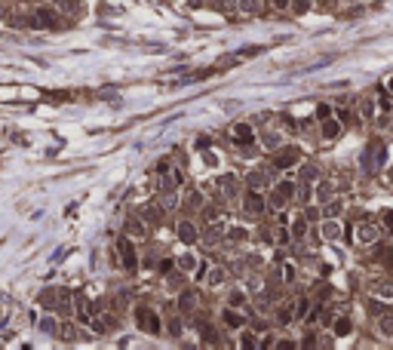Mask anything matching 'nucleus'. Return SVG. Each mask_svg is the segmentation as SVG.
<instances>
[{"instance_id":"1","label":"nucleus","mask_w":393,"mask_h":350,"mask_svg":"<svg viewBox=\"0 0 393 350\" xmlns=\"http://www.w3.org/2000/svg\"><path fill=\"white\" fill-rule=\"evenodd\" d=\"M117 252H120V258H123V267H126V270H135L138 258H135V249H132V239H129V236H120V239H117Z\"/></svg>"},{"instance_id":"2","label":"nucleus","mask_w":393,"mask_h":350,"mask_svg":"<svg viewBox=\"0 0 393 350\" xmlns=\"http://www.w3.org/2000/svg\"><path fill=\"white\" fill-rule=\"evenodd\" d=\"M138 326L145 332H151V335H160V317L148 307H138Z\"/></svg>"},{"instance_id":"3","label":"nucleus","mask_w":393,"mask_h":350,"mask_svg":"<svg viewBox=\"0 0 393 350\" xmlns=\"http://www.w3.org/2000/svg\"><path fill=\"white\" fill-rule=\"evenodd\" d=\"M175 233H178V239H182V243H196V236H200V231H196L194 221H178Z\"/></svg>"},{"instance_id":"4","label":"nucleus","mask_w":393,"mask_h":350,"mask_svg":"<svg viewBox=\"0 0 393 350\" xmlns=\"http://www.w3.org/2000/svg\"><path fill=\"white\" fill-rule=\"evenodd\" d=\"M243 212H249V215H261L264 212V200L252 191V194H246V200H243Z\"/></svg>"},{"instance_id":"5","label":"nucleus","mask_w":393,"mask_h":350,"mask_svg":"<svg viewBox=\"0 0 393 350\" xmlns=\"http://www.w3.org/2000/svg\"><path fill=\"white\" fill-rule=\"evenodd\" d=\"M252 138H255V132H252V126H249V123H237L234 126V141L237 144H252Z\"/></svg>"},{"instance_id":"6","label":"nucleus","mask_w":393,"mask_h":350,"mask_svg":"<svg viewBox=\"0 0 393 350\" xmlns=\"http://www.w3.org/2000/svg\"><path fill=\"white\" fill-rule=\"evenodd\" d=\"M295 160H298V151L295 147H286V151L277 154V169H289V166H295Z\"/></svg>"},{"instance_id":"7","label":"nucleus","mask_w":393,"mask_h":350,"mask_svg":"<svg viewBox=\"0 0 393 350\" xmlns=\"http://www.w3.org/2000/svg\"><path fill=\"white\" fill-rule=\"evenodd\" d=\"M141 221L160 225V221H163V206H141Z\"/></svg>"},{"instance_id":"8","label":"nucleus","mask_w":393,"mask_h":350,"mask_svg":"<svg viewBox=\"0 0 393 350\" xmlns=\"http://www.w3.org/2000/svg\"><path fill=\"white\" fill-rule=\"evenodd\" d=\"M34 15H37V18H34V28H49V25H56V12H52V9H37Z\"/></svg>"},{"instance_id":"9","label":"nucleus","mask_w":393,"mask_h":350,"mask_svg":"<svg viewBox=\"0 0 393 350\" xmlns=\"http://www.w3.org/2000/svg\"><path fill=\"white\" fill-rule=\"evenodd\" d=\"M77 313H80V320L93 323V304H89L86 295H77Z\"/></svg>"},{"instance_id":"10","label":"nucleus","mask_w":393,"mask_h":350,"mask_svg":"<svg viewBox=\"0 0 393 350\" xmlns=\"http://www.w3.org/2000/svg\"><path fill=\"white\" fill-rule=\"evenodd\" d=\"M227 280V270L224 267H212L209 273H206V286H221Z\"/></svg>"},{"instance_id":"11","label":"nucleus","mask_w":393,"mask_h":350,"mask_svg":"<svg viewBox=\"0 0 393 350\" xmlns=\"http://www.w3.org/2000/svg\"><path fill=\"white\" fill-rule=\"evenodd\" d=\"M218 188H221L227 197H234V194H237V178H234V175H224V178H218Z\"/></svg>"},{"instance_id":"12","label":"nucleus","mask_w":393,"mask_h":350,"mask_svg":"<svg viewBox=\"0 0 393 350\" xmlns=\"http://www.w3.org/2000/svg\"><path fill=\"white\" fill-rule=\"evenodd\" d=\"M178 267H182L185 273H191V270H196V255H191V252H185L182 258H178Z\"/></svg>"},{"instance_id":"13","label":"nucleus","mask_w":393,"mask_h":350,"mask_svg":"<svg viewBox=\"0 0 393 350\" xmlns=\"http://www.w3.org/2000/svg\"><path fill=\"white\" fill-rule=\"evenodd\" d=\"M356 233H360V243H372V239L378 236V231H375L372 225H360V228H356Z\"/></svg>"},{"instance_id":"14","label":"nucleus","mask_w":393,"mask_h":350,"mask_svg":"<svg viewBox=\"0 0 393 350\" xmlns=\"http://www.w3.org/2000/svg\"><path fill=\"white\" fill-rule=\"evenodd\" d=\"M59 329H62V326L52 320V317H43V320H40V332H46V335H59Z\"/></svg>"},{"instance_id":"15","label":"nucleus","mask_w":393,"mask_h":350,"mask_svg":"<svg viewBox=\"0 0 393 350\" xmlns=\"http://www.w3.org/2000/svg\"><path fill=\"white\" fill-rule=\"evenodd\" d=\"M163 209H175L178 206V194H175V188H169V194H163V203H160Z\"/></svg>"},{"instance_id":"16","label":"nucleus","mask_w":393,"mask_h":350,"mask_svg":"<svg viewBox=\"0 0 393 350\" xmlns=\"http://www.w3.org/2000/svg\"><path fill=\"white\" fill-rule=\"evenodd\" d=\"M240 9L252 15V12H258V9H261V0H240Z\"/></svg>"},{"instance_id":"17","label":"nucleus","mask_w":393,"mask_h":350,"mask_svg":"<svg viewBox=\"0 0 393 350\" xmlns=\"http://www.w3.org/2000/svg\"><path fill=\"white\" fill-rule=\"evenodd\" d=\"M338 233H341V228H338L335 221H326V225H323V236H326V239H335Z\"/></svg>"},{"instance_id":"18","label":"nucleus","mask_w":393,"mask_h":350,"mask_svg":"<svg viewBox=\"0 0 393 350\" xmlns=\"http://www.w3.org/2000/svg\"><path fill=\"white\" fill-rule=\"evenodd\" d=\"M59 335H62L65 341H71V338H74V335H77V329H74V326H71V323H65V326L59 329Z\"/></svg>"},{"instance_id":"19","label":"nucleus","mask_w":393,"mask_h":350,"mask_svg":"<svg viewBox=\"0 0 393 350\" xmlns=\"http://www.w3.org/2000/svg\"><path fill=\"white\" fill-rule=\"evenodd\" d=\"M126 231H129L132 236H141V233H145V228H141V221H126Z\"/></svg>"},{"instance_id":"20","label":"nucleus","mask_w":393,"mask_h":350,"mask_svg":"<svg viewBox=\"0 0 393 350\" xmlns=\"http://www.w3.org/2000/svg\"><path fill=\"white\" fill-rule=\"evenodd\" d=\"M224 320H227V326H243V317H240V313H234V310H227Z\"/></svg>"},{"instance_id":"21","label":"nucleus","mask_w":393,"mask_h":350,"mask_svg":"<svg viewBox=\"0 0 393 350\" xmlns=\"http://www.w3.org/2000/svg\"><path fill=\"white\" fill-rule=\"evenodd\" d=\"M203 212H206V221H209V225H218V209H215V206H206Z\"/></svg>"},{"instance_id":"22","label":"nucleus","mask_w":393,"mask_h":350,"mask_svg":"<svg viewBox=\"0 0 393 350\" xmlns=\"http://www.w3.org/2000/svg\"><path fill=\"white\" fill-rule=\"evenodd\" d=\"M52 301H56V292H52V289H43V292H40V304H49V307H52Z\"/></svg>"},{"instance_id":"23","label":"nucleus","mask_w":393,"mask_h":350,"mask_svg":"<svg viewBox=\"0 0 393 350\" xmlns=\"http://www.w3.org/2000/svg\"><path fill=\"white\" fill-rule=\"evenodd\" d=\"M188 203H191V206H194V209H196V206H203V203H206V197H203V194H200V191H194V194H191V200H188Z\"/></svg>"},{"instance_id":"24","label":"nucleus","mask_w":393,"mask_h":350,"mask_svg":"<svg viewBox=\"0 0 393 350\" xmlns=\"http://www.w3.org/2000/svg\"><path fill=\"white\" fill-rule=\"evenodd\" d=\"M191 304H194V295H191V292H185L182 298H178V307H182V310H188Z\"/></svg>"},{"instance_id":"25","label":"nucleus","mask_w":393,"mask_h":350,"mask_svg":"<svg viewBox=\"0 0 393 350\" xmlns=\"http://www.w3.org/2000/svg\"><path fill=\"white\" fill-rule=\"evenodd\" d=\"M323 135H326V138H335V135H338V123H326V126H323Z\"/></svg>"},{"instance_id":"26","label":"nucleus","mask_w":393,"mask_h":350,"mask_svg":"<svg viewBox=\"0 0 393 350\" xmlns=\"http://www.w3.org/2000/svg\"><path fill=\"white\" fill-rule=\"evenodd\" d=\"M307 307H310L307 298H301V301H298V310H295V317H298V320H301V317H307Z\"/></svg>"},{"instance_id":"27","label":"nucleus","mask_w":393,"mask_h":350,"mask_svg":"<svg viewBox=\"0 0 393 350\" xmlns=\"http://www.w3.org/2000/svg\"><path fill=\"white\" fill-rule=\"evenodd\" d=\"M277 320H280V323H289V320H292V310H289V307H280Z\"/></svg>"},{"instance_id":"28","label":"nucleus","mask_w":393,"mask_h":350,"mask_svg":"<svg viewBox=\"0 0 393 350\" xmlns=\"http://www.w3.org/2000/svg\"><path fill=\"white\" fill-rule=\"evenodd\" d=\"M249 184H252V188H261V184H264V175L252 172V175H249Z\"/></svg>"},{"instance_id":"29","label":"nucleus","mask_w":393,"mask_h":350,"mask_svg":"<svg viewBox=\"0 0 393 350\" xmlns=\"http://www.w3.org/2000/svg\"><path fill=\"white\" fill-rule=\"evenodd\" d=\"M304 231H307V225H304V221H295V225H292V233H295V236H301Z\"/></svg>"},{"instance_id":"30","label":"nucleus","mask_w":393,"mask_h":350,"mask_svg":"<svg viewBox=\"0 0 393 350\" xmlns=\"http://www.w3.org/2000/svg\"><path fill=\"white\" fill-rule=\"evenodd\" d=\"M335 332H338V335H347V332H350V323H347V320H341V323L335 326Z\"/></svg>"},{"instance_id":"31","label":"nucleus","mask_w":393,"mask_h":350,"mask_svg":"<svg viewBox=\"0 0 393 350\" xmlns=\"http://www.w3.org/2000/svg\"><path fill=\"white\" fill-rule=\"evenodd\" d=\"M381 329L387 332V335H393V320H390V317H384V320H381Z\"/></svg>"},{"instance_id":"32","label":"nucleus","mask_w":393,"mask_h":350,"mask_svg":"<svg viewBox=\"0 0 393 350\" xmlns=\"http://www.w3.org/2000/svg\"><path fill=\"white\" fill-rule=\"evenodd\" d=\"M243 236H249L243 228H234V231H230V239H243Z\"/></svg>"},{"instance_id":"33","label":"nucleus","mask_w":393,"mask_h":350,"mask_svg":"<svg viewBox=\"0 0 393 350\" xmlns=\"http://www.w3.org/2000/svg\"><path fill=\"white\" fill-rule=\"evenodd\" d=\"M160 270H163V273H169V270H172V258H163V264H160Z\"/></svg>"},{"instance_id":"34","label":"nucleus","mask_w":393,"mask_h":350,"mask_svg":"<svg viewBox=\"0 0 393 350\" xmlns=\"http://www.w3.org/2000/svg\"><path fill=\"white\" fill-rule=\"evenodd\" d=\"M264 144H267V147H277L280 141H277V135H264Z\"/></svg>"},{"instance_id":"35","label":"nucleus","mask_w":393,"mask_h":350,"mask_svg":"<svg viewBox=\"0 0 393 350\" xmlns=\"http://www.w3.org/2000/svg\"><path fill=\"white\" fill-rule=\"evenodd\" d=\"M271 3H274L277 9H286V6H289V0H271Z\"/></svg>"},{"instance_id":"36","label":"nucleus","mask_w":393,"mask_h":350,"mask_svg":"<svg viewBox=\"0 0 393 350\" xmlns=\"http://www.w3.org/2000/svg\"><path fill=\"white\" fill-rule=\"evenodd\" d=\"M390 92H393V80H390Z\"/></svg>"}]
</instances>
